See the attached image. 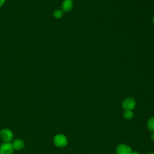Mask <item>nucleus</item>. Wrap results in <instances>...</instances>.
Returning a JSON list of instances; mask_svg holds the SVG:
<instances>
[{"instance_id":"f257e3e1","label":"nucleus","mask_w":154,"mask_h":154,"mask_svg":"<svg viewBox=\"0 0 154 154\" xmlns=\"http://www.w3.org/2000/svg\"><path fill=\"white\" fill-rule=\"evenodd\" d=\"M54 142L55 146L59 147H63L67 145V139L63 134H57L54 138Z\"/></svg>"},{"instance_id":"f8f14e48","label":"nucleus","mask_w":154,"mask_h":154,"mask_svg":"<svg viewBox=\"0 0 154 154\" xmlns=\"http://www.w3.org/2000/svg\"><path fill=\"white\" fill-rule=\"evenodd\" d=\"M151 139L154 141V132L151 135Z\"/></svg>"},{"instance_id":"1a4fd4ad","label":"nucleus","mask_w":154,"mask_h":154,"mask_svg":"<svg viewBox=\"0 0 154 154\" xmlns=\"http://www.w3.org/2000/svg\"><path fill=\"white\" fill-rule=\"evenodd\" d=\"M147 128L149 131L154 132V117L150 118L147 122Z\"/></svg>"},{"instance_id":"0eeeda50","label":"nucleus","mask_w":154,"mask_h":154,"mask_svg":"<svg viewBox=\"0 0 154 154\" xmlns=\"http://www.w3.org/2000/svg\"><path fill=\"white\" fill-rule=\"evenodd\" d=\"M13 149L16 150H20L22 149L25 146V143L21 139H16L15 140L12 144Z\"/></svg>"},{"instance_id":"4468645a","label":"nucleus","mask_w":154,"mask_h":154,"mask_svg":"<svg viewBox=\"0 0 154 154\" xmlns=\"http://www.w3.org/2000/svg\"><path fill=\"white\" fill-rule=\"evenodd\" d=\"M146 154H154V153L151 152V153H146Z\"/></svg>"},{"instance_id":"9b49d317","label":"nucleus","mask_w":154,"mask_h":154,"mask_svg":"<svg viewBox=\"0 0 154 154\" xmlns=\"http://www.w3.org/2000/svg\"><path fill=\"white\" fill-rule=\"evenodd\" d=\"M4 2H5V0H0V7L3 5Z\"/></svg>"},{"instance_id":"6e6552de","label":"nucleus","mask_w":154,"mask_h":154,"mask_svg":"<svg viewBox=\"0 0 154 154\" xmlns=\"http://www.w3.org/2000/svg\"><path fill=\"white\" fill-rule=\"evenodd\" d=\"M123 117L126 120H131L134 117V113L132 110H125L123 112Z\"/></svg>"},{"instance_id":"423d86ee","label":"nucleus","mask_w":154,"mask_h":154,"mask_svg":"<svg viewBox=\"0 0 154 154\" xmlns=\"http://www.w3.org/2000/svg\"><path fill=\"white\" fill-rule=\"evenodd\" d=\"M73 1L72 0H64L62 3V10L64 12H69L73 8Z\"/></svg>"},{"instance_id":"ddd939ff","label":"nucleus","mask_w":154,"mask_h":154,"mask_svg":"<svg viewBox=\"0 0 154 154\" xmlns=\"http://www.w3.org/2000/svg\"><path fill=\"white\" fill-rule=\"evenodd\" d=\"M131 154H140V153H138V152H132L131 153Z\"/></svg>"},{"instance_id":"9d476101","label":"nucleus","mask_w":154,"mask_h":154,"mask_svg":"<svg viewBox=\"0 0 154 154\" xmlns=\"http://www.w3.org/2000/svg\"><path fill=\"white\" fill-rule=\"evenodd\" d=\"M63 14H64V11L62 10L58 9L54 11V16L57 19H60L63 16Z\"/></svg>"},{"instance_id":"2eb2a0df","label":"nucleus","mask_w":154,"mask_h":154,"mask_svg":"<svg viewBox=\"0 0 154 154\" xmlns=\"http://www.w3.org/2000/svg\"><path fill=\"white\" fill-rule=\"evenodd\" d=\"M153 23L154 24V16H153Z\"/></svg>"},{"instance_id":"39448f33","label":"nucleus","mask_w":154,"mask_h":154,"mask_svg":"<svg viewBox=\"0 0 154 154\" xmlns=\"http://www.w3.org/2000/svg\"><path fill=\"white\" fill-rule=\"evenodd\" d=\"M135 101L132 98H127L122 103L123 108L125 110H132L135 106Z\"/></svg>"},{"instance_id":"7ed1b4c3","label":"nucleus","mask_w":154,"mask_h":154,"mask_svg":"<svg viewBox=\"0 0 154 154\" xmlns=\"http://www.w3.org/2000/svg\"><path fill=\"white\" fill-rule=\"evenodd\" d=\"M13 151L12 144L5 142L0 147V154H11Z\"/></svg>"},{"instance_id":"20e7f679","label":"nucleus","mask_w":154,"mask_h":154,"mask_svg":"<svg viewBox=\"0 0 154 154\" xmlns=\"http://www.w3.org/2000/svg\"><path fill=\"white\" fill-rule=\"evenodd\" d=\"M132 152L131 147L126 144H120L116 148L117 154H131Z\"/></svg>"},{"instance_id":"f03ea898","label":"nucleus","mask_w":154,"mask_h":154,"mask_svg":"<svg viewBox=\"0 0 154 154\" xmlns=\"http://www.w3.org/2000/svg\"><path fill=\"white\" fill-rule=\"evenodd\" d=\"M0 136L3 141L8 143L11 141L13 137V133L10 130L8 129H4L1 130L0 132Z\"/></svg>"}]
</instances>
